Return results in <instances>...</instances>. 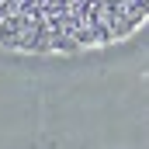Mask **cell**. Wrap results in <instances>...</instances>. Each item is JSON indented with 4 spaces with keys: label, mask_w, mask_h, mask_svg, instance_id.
Listing matches in <instances>:
<instances>
[{
    "label": "cell",
    "mask_w": 149,
    "mask_h": 149,
    "mask_svg": "<svg viewBox=\"0 0 149 149\" xmlns=\"http://www.w3.org/2000/svg\"><path fill=\"white\" fill-rule=\"evenodd\" d=\"M149 21V0H0V49L76 56L132 38Z\"/></svg>",
    "instance_id": "1"
}]
</instances>
